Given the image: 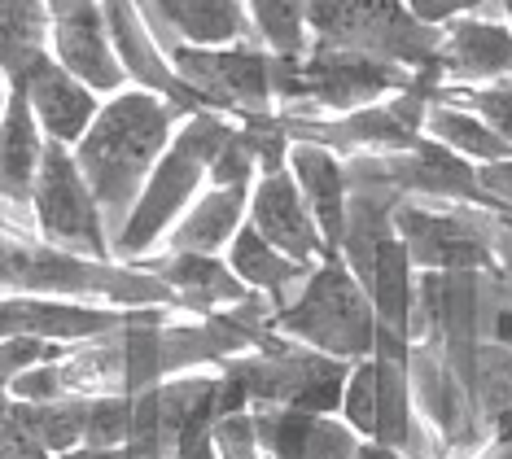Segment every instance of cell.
<instances>
[{
    "instance_id": "5b68a950",
    "label": "cell",
    "mask_w": 512,
    "mask_h": 459,
    "mask_svg": "<svg viewBox=\"0 0 512 459\" xmlns=\"http://www.w3.org/2000/svg\"><path fill=\"white\" fill-rule=\"evenodd\" d=\"M311 44L403 66L412 75L434 70L442 31L425 27L407 0H307Z\"/></svg>"
},
{
    "instance_id": "44dd1931",
    "label": "cell",
    "mask_w": 512,
    "mask_h": 459,
    "mask_svg": "<svg viewBox=\"0 0 512 459\" xmlns=\"http://www.w3.org/2000/svg\"><path fill=\"white\" fill-rule=\"evenodd\" d=\"M224 263L232 267V276L246 285L254 298H263L267 306H285L289 298L298 293V285L307 280L311 267H302L294 263L285 250H276L272 241L263 237V232H254L250 223L237 232V241L228 245V254H224Z\"/></svg>"
},
{
    "instance_id": "8fae6325",
    "label": "cell",
    "mask_w": 512,
    "mask_h": 459,
    "mask_svg": "<svg viewBox=\"0 0 512 459\" xmlns=\"http://www.w3.org/2000/svg\"><path fill=\"white\" fill-rule=\"evenodd\" d=\"M250 228L263 232L276 250H285L302 267H316L333 254L320 232L316 210L307 206V197H302V188L294 175H289V167L263 171L259 180L250 184Z\"/></svg>"
},
{
    "instance_id": "4316f807",
    "label": "cell",
    "mask_w": 512,
    "mask_h": 459,
    "mask_svg": "<svg viewBox=\"0 0 512 459\" xmlns=\"http://www.w3.org/2000/svg\"><path fill=\"white\" fill-rule=\"evenodd\" d=\"M132 420H136V398L132 394H97L88 398V416H84V442L88 446H127L132 438Z\"/></svg>"
},
{
    "instance_id": "f1b7e54d",
    "label": "cell",
    "mask_w": 512,
    "mask_h": 459,
    "mask_svg": "<svg viewBox=\"0 0 512 459\" xmlns=\"http://www.w3.org/2000/svg\"><path fill=\"white\" fill-rule=\"evenodd\" d=\"M71 350L75 346H57V341H44V337H0V390L9 381H18L22 372L71 355Z\"/></svg>"
},
{
    "instance_id": "8d00e7d4",
    "label": "cell",
    "mask_w": 512,
    "mask_h": 459,
    "mask_svg": "<svg viewBox=\"0 0 512 459\" xmlns=\"http://www.w3.org/2000/svg\"><path fill=\"white\" fill-rule=\"evenodd\" d=\"M79 5H88V0H49L53 14H66V9H79Z\"/></svg>"
},
{
    "instance_id": "d590c367",
    "label": "cell",
    "mask_w": 512,
    "mask_h": 459,
    "mask_svg": "<svg viewBox=\"0 0 512 459\" xmlns=\"http://www.w3.org/2000/svg\"><path fill=\"white\" fill-rule=\"evenodd\" d=\"M477 459H512V433L508 438H491V446H486Z\"/></svg>"
},
{
    "instance_id": "ba28073f",
    "label": "cell",
    "mask_w": 512,
    "mask_h": 459,
    "mask_svg": "<svg viewBox=\"0 0 512 459\" xmlns=\"http://www.w3.org/2000/svg\"><path fill=\"white\" fill-rule=\"evenodd\" d=\"M167 57L206 110H219L237 123L281 110L276 105V57L263 44L241 40V44H228V49L171 44Z\"/></svg>"
},
{
    "instance_id": "4fadbf2b",
    "label": "cell",
    "mask_w": 512,
    "mask_h": 459,
    "mask_svg": "<svg viewBox=\"0 0 512 459\" xmlns=\"http://www.w3.org/2000/svg\"><path fill=\"white\" fill-rule=\"evenodd\" d=\"M49 53L71 70L75 79H84L92 92H101V97H114V92H123L132 84L97 0H88V5H79V9H66V14H53Z\"/></svg>"
},
{
    "instance_id": "d6a6232c",
    "label": "cell",
    "mask_w": 512,
    "mask_h": 459,
    "mask_svg": "<svg viewBox=\"0 0 512 459\" xmlns=\"http://www.w3.org/2000/svg\"><path fill=\"white\" fill-rule=\"evenodd\" d=\"M477 184H482L491 210H504V215H512V158L477 167Z\"/></svg>"
},
{
    "instance_id": "ffe728a7",
    "label": "cell",
    "mask_w": 512,
    "mask_h": 459,
    "mask_svg": "<svg viewBox=\"0 0 512 459\" xmlns=\"http://www.w3.org/2000/svg\"><path fill=\"white\" fill-rule=\"evenodd\" d=\"M44 145H49V136L40 132L27 97L9 88L5 114H0V206H31Z\"/></svg>"
},
{
    "instance_id": "d6986e66",
    "label": "cell",
    "mask_w": 512,
    "mask_h": 459,
    "mask_svg": "<svg viewBox=\"0 0 512 459\" xmlns=\"http://www.w3.org/2000/svg\"><path fill=\"white\" fill-rule=\"evenodd\" d=\"M145 9L189 49H228L254 35L246 0H145Z\"/></svg>"
},
{
    "instance_id": "52a82bcc",
    "label": "cell",
    "mask_w": 512,
    "mask_h": 459,
    "mask_svg": "<svg viewBox=\"0 0 512 459\" xmlns=\"http://www.w3.org/2000/svg\"><path fill=\"white\" fill-rule=\"evenodd\" d=\"M31 219H36L40 237L57 250L114 263V228L71 145H57V140L44 145L36 193H31Z\"/></svg>"
},
{
    "instance_id": "7c38bea8",
    "label": "cell",
    "mask_w": 512,
    "mask_h": 459,
    "mask_svg": "<svg viewBox=\"0 0 512 459\" xmlns=\"http://www.w3.org/2000/svg\"><path fill=\"white\" fill-rule=\"evenodd\" d=\"M438 88H482L512 79V22L469 14L442 27L434 57Z\"/></svg>"
},
{
    "instance_id": "ac0fdd59",
    "label": "cell",
    "mask_w": 512,
    "mask_h": 459,
    "mask_svg": "<svg viewBox=\"0 0 512 459\" xmlns=\"http://www.w3.org/2000/svg\"><path fill=\"white\" fill-rule=\"evenodd\" d=\"M250 223V184H211L184 210L162 250L171 254H228L237 232ZM158 250V254H162Z\"/></svg>"
},
{
    "instance_id": "d4e9b609",
    "label": "cell",
    "mask_w": 512,
    "mask_h": 459,
    "mask_svg": "<svg viewBox=\"0 0 512 459\" xmlns=\"http://www.w3.org/2000/svg\"><path fill=\"white\" fill-rule=\"evenodd\" d=\"M14 398V394H9ZM18 403V398H14ZM22 420L31 425V433L49 446L53 455L84 446V416H88V398H57V403H18Z\"/></svg>"
},
{
    "instance_id": "e575fe53",
    "label": "cell",
    "mask_w": 512,
    "mask_h": 459,
    "mask_svg": "<svg viewBox=\"0 0 512 459\" xmlns=\"http://www.w3.org/2000/svg\"><path fill=\"white\" fill-rule=\"evenodd\" d=\"M53 459H127L123 446H71V451H62V455H53Z\"/></svg>"
},
{
    "instance_id": "3957f363",
    "label": "cell",
    "mask_w": 512,
    "mask_h": 459,
    "mask_svg": "<svg viewBox=\"0 0 512 459\" xmlns=\"http://www.w3.org/2000/svg\"><path fill=\"white\" fill-rule=\"evenodd\" d=\"M0 293H49V298H88L110 302L127 311H180L171 293L154 272L132 263H101L71 250H57L40 232H22L18 223L0 215Z\"/></svg>"
},
{
    "instance_id": "9c48e42d",
    "label": "cell",
    "mask_w": 512,
    "mask_h": 459,
    "mask_svg": "<svg viewBox=\"0 0 512 459\" xmlns=\"http://www.w3.org/2000/svg\"><path fill=\"white\" fill-rule=\"evenodd\" d=\"M394 237L412 254L416 272H491L499 267L486 223L469 210H442L425 202H403L394 210Z\"/></svg>"
},
{
    "instance_id": "836d02e7",
    "label": "cell",
    "mask_w": 512,
    "mask_h": 459,
    "mask_svg": "<svg viewBox=\"0 0 512 459\" xmlns=\"http://www.w3.org/2000/svg\"><path fill=\"white\" fill-rule=\"evenodd\" d=\"M355 459H412V455L399 451V446H390V442H381V438H359Z\"/></svg>"
},
{
    "instance_id": "8992f818",
    "label": "cell",
    "mask_w": 512,
    "mask_h": 459,
    "mask_svg": "<svg viewBox=\"0 0 512 459\" xmlns=\"http://www.w3.org/2000/svg\"><path fill=\"white\" fill-rule=\"evenodd\" d=\"M276 57V53H272ZM416 84L412 70L311 44L302 57H276V105H311L324 114H355Z\"/></svg>"
},
{
    "instance_id": "9a60e30c",
    "label": "cell",
    "mask_w": 512,
    "mask_h": 459,
    "mask_svg": "<svg viewBox=\"0 0 512 459\" xmlns=\"http://www.w3.org/2000/svg\"><path fill=\"white\" fill-rule=\"evenodd\" d=\"M254 429L267 459H355L359 433L337 411L254 407Z\"/></svg>"
},
{
    "instance_id": "30bf717a",
    "label": "cell",
    "mask_w": 512,
    "mask_h": 459,
    "mask_svg": "<svg viewBox=\"0 0 512 459\" xmlns=\"http://www.w3.org/2000/svg\"><path fill=\"white\" fill-rule=\"evenodd\" d=\"M158 311V306H149ZM145 311H127L88 298H49V293H0V337H44L57 346H88V341L119 337Z\"/></svg>"
},
{
    "instance_id": "cb8c5ba5",
    "label": "cell",
    "mask_w": 512,
    "mask_h": 459,
    "mask_svg": "<svg viewBox=\"0 0 512 459\" xmlns=\"http://www.w3.org/2000/svg\"><path fill=\"white\" fill-rule=\"evenodd\" d=\"M254 35L267 53L276 57H302L311 49L307 27V0H246Z\"/></svg>"
},
{
    "instance_id": "5bb4252c",
    "label": "cell",
    "mask_w": 512,
    "mask_h": 459,
    "mask_svg": "<svg viewBox=\"0 0 512 459\" xmlns=\"http://www.w3.org/2000/svg\"><path fill=\"white\" fill-rule=\"evenodd\" d=\"M14 88L27 97L40 132L49 140H57V145H71V149L84 140L92 119L101 114V101H106L101 92H92L84 79H75L53 53H44Z\"/></svg>"
},
{
    "instance_id": "6da1fadb",
    "label": "cell",
    "mask_w": 512,
    "mask_h": 459,
    "mask_svg": "<svg viewBox=\"0 0 512 459\" xmlns=\"http://www.w3.org/2000/svg\"><path fill=\"white\" fill-rule=\"evenodd\" d=\"M184 119H189L184 105L136 84H127L123 92L101 101V114L75 145V158L84 167L101 210H106L110 228H119L127 210L136 206L145 180L154 175Z\"/></svg>"
},
{
    "instance_id": "83f0119b",
    "label": "cell",
    "mask_w": 512,
    "mask_h": 459,
    "mask_svg": "<svg viewBox=\"0 0 512 459\" xmlns=\"http://www.w3.org/2000/svg\"><path fill=\"white\" fill-rule=\"evenodd\" d=\"M438 97H451V101L469 105L473 114H482V119L512 145V79L482 84V88H438Z\"/></svg>"
},
{
    "instance_id": "74e56055",
    "label": "cell",
    "mask_w": 512,
    "mask_h": 459,
    "mask_svg": "<svg viewBox=\"0 0 512 459\" xmlns=\"http://www.w3.org/2000/svg\"><path fill=\"white\" fill-rule=\"evenodd\" d=\"M141 5H145V0H141Z\"/></svg>"
},
{
    "instance_id": "e0dca14e",
    "label": "cell",
    "mask_w": 512,
    "mask_h": 459,
    "mask_svg": "<svg viewBox=\"0 0 512 459\" xmlns=\"http://www.w3.org/2000/svg\"><path fill=\"white\" fill-rule=\"evenodd\" d=\"M141 267L154 272L162 285L176 293L180 311L215 315V311H228V306L254 298V293L232 276V267L219 254H171V250H162L154 258H145Z\"/></svg>"
},
{
    "instance_id": "277c9868",
    "label": "cell",
    "mask_w": 512,
    "mask_h": 459,
    "mask_svg": "<svg viewBox=\"0 0 512 459\" xmlns=\"http://www.w3.org/2000/svg\"><path fill=\"white\" fill-rule=\"evenodd\" d=\"M272 333L329 359L359 363L377 350V306L351 263L342 254H329L307 272L294 298L272 311Z\"/></svg>"
},
{
    "instance_id": "484cf974",
    "label": "cell",
    "mask_w": 512,
    "mask_h": 459,
    "mask_svg": "<svg viewBox=\"0 0 512 459\" xmlns=\"http://www.w3.org/2000/svg\"><path fill=\"white\" fill-rule=\"evenodd\" d=\"M337 416H342L359 438H377L381 381H377V363L372 359L351 363V376H346V390H342V411H337Z\"/></svg>"
},
{
    "instance_id": "7402d4cb",
    "label": "cell",
    "mask_w": 512,
    "mask_h": 459,
    "mask_svg": "<svg viewBox=\"0 0 512 459\" xmlns=\"http://www.w3.org/2000/svg\"><path fill=\"white\" fill-rule=\"evenodd\" d=\"M425 136L438 140L442 149H451L456 158L473 162V167L512 158V145L482 119V114H473L469 105H460L451 97H438V92H434V101H429V110H425Z\"/></svg>"
},
{
    "instance_id": "603a6c76",
    "label": "cell",
    "mask_w": 512,
    "mask_h": 459,
    "mask_svg": "<svg viewBox=\"0 0 512 459\" xmlns=\"http://www.w3.org/2000/svg\"><path fill=\"white\" fill-rule=\"evenodd\" d=\"M53 9L49 0H0V79L9 88L49 53Z\"/></svg>"
},
{
    "instance_id": "1f68e13d",
    "label": "cell",
    "mask_w": 512,
    "mask_h": 459,
    "mask_svg": "<svg viewBox=\"0 0 512 459\" xmlns=\"http://www.w3.org/2000/svg\"><path fill=\"white\" fill-rule=\"evenodd\" d=\"M486 5H491V0H407V9H412L425 27H438V31L447 27V22H456V18L482 14Z\"/></svg>"
},
{
    "instance_id": "2e32d148",
    "label": "cell",
    "mask_w": 512,
    "mask_h": 459,
    "mask_svg": "<svg viewBox=\"0 0 512 459\" xmlns=\"http://www.w3.org/2000/svg\"><path fill=\"white\" fill-rule=\"evenodd\" d=\"M289 175L298 180L307 206L316 210L320 219V232L329 241L333 254H342V241H346V219H351V162L346 153H337L329 145H316V140H294L289 145V158H285Z\"/></svg>"
},
{
    "instance_id": "4dcf8cb0",
    "label": "cell",
    "mask_w": 512,
    "mask_h": 459,
    "mask_svg": "<svg viewBox=\"0 0 512 459\" xmlns=\"http://www.w3.org/2000/svg\"><path fill=\"white\" fill-rule=\"evenodd\" d=\"M219 459H267L259 429H254V411H228L215 429Z\"/></svg>"
},
{
    "instance_id": "f546056e",
    "label": "cell",
    "mask_w": 512,
    "mask_h": 459,
    "mask_svg": "<svg viewBox=\"0 0 512 459\" xmlns=\"http://www.w3.org/2000/svg\"><path fill=\"white\" fill-rule=\"evenodd\" d=\"M0 459H53V451L31 433L18 403L5 390H0Z\"/></svg>"
},
{
    "instance_id": "7a4b0ae2",
    "label": "cell",
    "mask_w": 512,
    "mask_h": 459,
    "mask_svg": "<svg viewBox=\"0 0 512 459\" xmlns=\"http://www.w3.org/2000/svg\"><path fill=\"white\" fill-rule=\"evenodd\" d=\"M232 127H237V119H228L219 110H197L180 123L176 140L167 145L154 175L145 180L136 206L114 228V263L141 267L145 258H154L167 245L180 215L215 184V162L228 145Z\"/></svg>"
}]
</instances>
